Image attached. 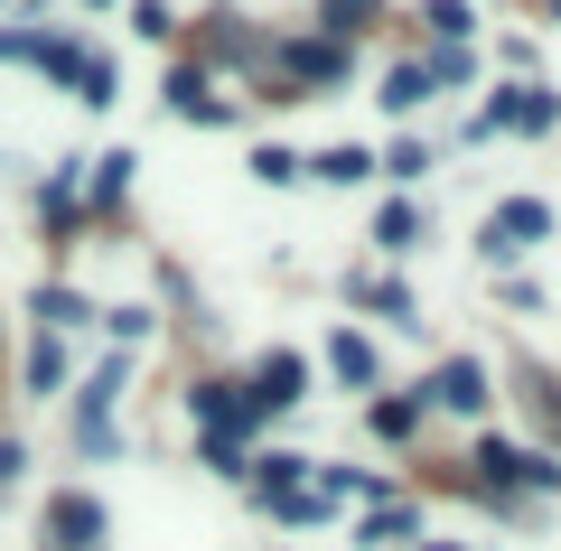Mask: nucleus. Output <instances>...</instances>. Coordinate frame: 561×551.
<instances>
[{
  "label": "nucleus",
  "mask_w": 561,
  "mask_h": 551,
  "mask_svg": "<svg viewBox=\"0 0 561 551\" xmlns=\"http://www.w3.org/2000/svg\"><path fill=\"white\" fill-rule=\"evenodd\" d=\"M169 103H179V113H187V122H225V103H216V94H206V76H197V66H187V76H179V84H169Z\"/></svg>",
  "instance_id": "1a4fd4ad"
},
{
  "label": "nucleus",
  "mask_w": 561,
  "mask_h": 551,
  "mask_svg": "<svg viewBox=\"0 0 561 551\" xmlns=\"http://www.w3.org/2000/svg\"><path fill=\"white\" fill-rule=\"evenodd\" d=\"M542 234H552V206H542V197H505L496 216H486L478 253H486V262H515V253H534Z\"/></svg>",
  "instance_id": "f257e3e1"
},
{
  "label": "nucleus",
  "mask_w": 561,
  "mask_h": 551,
  "mask_svg": "<svg viewBox=\"0 0 561 551\" xmlns=\"http://www.w3.org/2000/svg\"><path fill=\"white\" fill-rule=\"evenodd\" d=\"M496 122H515V131H552V122H561V103L542 94V84H505V103L478 122V131H496Z\"/></svg>",
  "instance_id": "39448f33"
},
{
  "label": "nucleus",
  "mask_w": 561,
  "mask_h": 551,
  "mask_svg": "<svg viewBox=\"0 0 561 551\" xmlns=\"http://www.w3.org/2000/svg\"><path fill=\"white\" fill-rule=\"evenodd\" d=\"M431 103V66H393L383 76V113H421Z\"/></svg>",
  "instance_id": "0eeeda50"
},
{
  "label": "nucleus",
  "mask_w": 561,
  "mask_h": 551,
  "mask_svg": "<svg viewBox=\"0 0 561 551\" xmlns=\"http://www.w3.org/2000/svg\"><path fill=\"white\" fill-rule=\"evenodd\" d=\"M365 421H375L383 439H402V431H412V421H421V402H375V412H365Z\"/></svg>",
  "instance_id": "f3484780"
},
{
  "label": "nucleus",
  "mask_w": 561,
  "mask_h": 551,
  "mask_svg": "<svg viewBox=\"0 0 561 551\" xmlns=\"http://www.w3.org/2000/svg\"><path fill=\"white\" fill-rule=\"evenodd\" d=\"M122 187H131V159L113 150V159H94V187H84V206H113Z\"/></svg>",
  "instance_id": "9b49d317"
},
{
  "label": "nucleus",
  "mask_w": 561,
  "mask_h": 551,
  "mask_svg": "<svg viewBox=\"0 0 561 551\" xmlns=\"http://www.w3.org/2000/svg\"><path fill=\"white\" fill-rule=\"evenodd\" d=\"M431 551H468V542H431Z\"/></svg>",
  "instance_id": "412c9836"
},
{
  "label": "nucleus",
  "mask_w": 561,
  "mask_h": 551,
  "mask_svg": "<svg viewBox=\"0 0 561 551\" xmlns=\"http://www.w3.org/2000/svg\"><path fill=\"white\" fill-rule=\"evenodd\" d=\"M66 84H76L84 103H113V57H84V47H76V66H66Z\"/></svg>",
  "instance_id": "6e6552de"
},
{
  "label": "nucleus",
  "mask_w": 561,
  "mask_h": 551,
  "mask_svg": "<svg viewBox=\"0 0 561 551\" xmlns=\"http://www.w3.org/2000/svg\"><path fill=\"white\" fill-rule=\"evenodd\" d=\"M300 383H309V365H300V355H262L243 393H253V412H290V402H300Z\"/></svg>",
  "instance_id": "7ed1b4c3"
},
{
  "label": "nucleus",
  "mask_w": 561,
  "mask_h": 551,
  "mask_svg": "<svg viewBox=\"0 0 561 551\" xmlns=\"http://www.w3.org/2000/svg\"><path fill=\"white\" fill-rule=\"evenodd\" d=\"M365 20H375V0H328V28H337V38H356Z\"/></svg>",
  "instance_id": "a211bd4d"
},
{
  "label": "nucleus",
  "mask_w": 561,
  "mask_h": 551,
  "mask_svg": "<svg viewBox=\"0 0 561 551\" xmlns=\"http://www.w3.org/2000/svg\"><path fill=\"white\" fill-rule=\"evenodd\" d=\"M412 234H421V216H412V206H383V216H375V243H383V253H402Z\"/></svg>",
  "instance_id": "4468645a"
},
{
  "label": "nucleus",
  "mask_w": 561,
  "mask_h": 551,
  "mask_svg": "<svg viewBox=\"0 0 561 551\" xmlns=\"http://www.w3.org/2000/svg\"><path fill=\"white\" fill-rule=\"evenodd\" d=\"M319 177L328 187H356V177H375V159L365 150H319Z\"/></svg>",
  "instance_id": "f8f14e48"
},
{
  "label": "nucleus",
  "mask_w": 561,
  "mask_h": 551,
  "mask_svg": "<svg viewBox=\"0 0 561 551\" xmlns=\"http://www.w3.org/2000/svg\"><path fill=\"white\" fill-rule=\"evenodd\" d=\"M328 365H337L346 383H375V375H383V365H375V346H365L356 328H337V336H328Z\"/></svg>",
  "instance_id": "423d86ee"
},
{
  "label": "nucleus",
  "mask_w": 561,
  "mask_h": 551,
  "mask_svg": "<svg viewBox=\"0 0 561 551\" xmlns=\"http://www.w3.org/2000/svg\"><path fill=\"white\" fill-rule=\"evenodd\" d=\"M47 551H103V505L94 495H57L47 505Z\"/></svg>",
  "instance_id": "f03ea898"
},
{
  "label": "nucleus",
  "mask_w": 561,
  "mask_h": 551,
  "mask_svg": "<svg viewBox=\"0 0 561 551\" xmlns=\"http://www.w3.org/2000/svg\"><path fill=\"white\" fill-rule=\"evenodd\" d=\"M20 468H28V449H20V439H0V486H10Z\"/></svg>",
  "instance_id": "aec40b11"
},
{
  "label": "nucleus",
  "mask_w": 561,
  "mask_h": 551,
  "mask_svg": "<svg viewBox=\"0 0 561 551\" xmlns=\"http://www.w3.org/2000/svg\"><path fill=\"white\" fill-rule=\"evenodd\" d=\"M28 383H38V393H57V383H66V355H57V336H38V346H28Z\"/></svg>",
  "instance_id": "ddd939ff"
},
{
  "label": "nucleus",
  "mask_w": 561,
  "mask_h": 551,
  "mask_svg": "<svg viewBox=\"0 0 561 551\" xmlns=\"http://www.w3.org/2000/svg\"><path fill=\"white\" fill-rule=\"evenodd\" d=\"M290 66H300L309 84H337V76H346V47H337V38H319V47H300Z\"/></svg>",
  "instance_id": "9d476101"
},
{
  "label": "nucleus",
  "mask_w": 561,
  "mask_h": 551,
  "mask_svg": "<svg viewBox=\"0 0 561 551\" xmlns=\"http://www.w3.org/2000/svg\"><path fill=\"white\" fill-rule=\"evenodd\" d=\"M421 402H440V412H478V402H486V365H478V355H449Z\"/></svg>",
  "instance_id": "20e7f679"
},
{
  "label": "nucleus",
  "mask_w": 561,
  "mask_h": 551,
  "mask_svg": "<svg viewBox=\"0 0 561 551\" xmlns=\"http://www.w3.org/2000/svg\"><path fill=\"white\" fill-rule=\"evenodd\" d=\"M365 542H412V505H393V514H375V524H365Z\"/></svg>",
  "instance_id": "6ab92c4d"
},
{
  "label": "nucleus",
  "mask_w": 561,
  "mask_h": 551,
  "mask_svg": "<svg viewBox=\"0 0 561 551\" xmlns=\"http://www.w3.org/2000/svg\"><path fill=\"white\" fill-rule=\"evenodd\" d=\"M38 318L47 328H84V299L76 290H38Z\"/></svg>",
  "instance_id": "2eb2a0df"
},
{
  "label": "nucleus",
  "mask_w": 561,
  "mask_h": 551,
  "mask_svg": "<svg viewBox=\"0 0 561 551\" xmlns=\"http://www.w3.org/2000/svg\"><path fill=\"white\" fill-rule=\"evenodd\" d=\"M421 20L440 28V38H468V20H478V10H468V0H431V10H421Z\"/></svg>",
  "instance_id": "dca6fc26"
}]
</instances>
